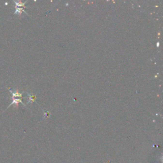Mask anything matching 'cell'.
<instances>
[{
    "instance_id": "cell-1",
    "label": "cell",
    "mask_w": 163,
    "mask_h": 163,
    "mask_svg": "<svg viewBox=\"0 0 163 163\" xmlns=\"http://www.w3.org/2000/svg\"><path fill=\"white\" fill-rule=\"evenodd\" d=\"M12 103H11L9 105L8 108H9L10 106H12V104H15L16 107H17L19 103H22V104H24V106L26 105L25 104H24V103L22 102V101L21 100V99H17V98H12Z\"/></svg>"
},
{
    "instance_id": "cell-5",
    "label": "cell",
    "mask_w": 163,
    "mask_h": 163,
    "mask_svg": "<svg viewBox=\"0 0 163 163\" xmlns=\"http://www.w3.org/2000/svg\"><path fill=\"white\" fill-rule=\"evenodd\" d=\"M28 95H29V96H30V101H34L35 99V98H36V97H35V96H33V95H30V94H28Z\"/></svg>"
},
{
    "instance_id": "cell-2",
    "label": "cell",
    "mask_w": 163,
    "mask_h": 163,
    "mask_svg": "<svg viewBox=\"0 0 163 163\" xmlns=\"http://www.w3.org/2000/svg\"><path fill=\"white\" fill-rule=\"evenodd\" d=\"M10 92L12 94V98H15L17 97H22V93H20L18 89H17L15 92H13L11 90H10Z\"/></svg>"
},
{
    "instance_id": "cell-4",
    "label": "cell",
    "mask_w": 163,
    "mask_h": 163,
    "mask_svg": "<svg viewBox=\"0 0 163 163\" xmlns=\"http://www.w3.org/2000/svg\"><path fill=\"white\" fill-rule=\"evenodd\" d=\"M24 12L26 13V14H28L26 13V11L24 10L23 8H15V12H14V14H18V15H21L22 12Z\"/></svg>"
},
{
    "instance_id": "cell-3",
    "label": "cell",
    "mask_w": 163,
    "mask_h": 163,
    "mask_svg": "<svg viewBox=\"0 0 163 163\" xmlns=\"http://www.w3.org/2000/svg\"><path fill=\"white\" fill-rule=\"evenodd\" d=\"M14 2L15 3V8H19V7H25V4L27 1L24 2V3H22L21 2V1H14Z\"/></svg>"
}]
</instances>
